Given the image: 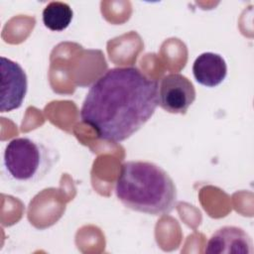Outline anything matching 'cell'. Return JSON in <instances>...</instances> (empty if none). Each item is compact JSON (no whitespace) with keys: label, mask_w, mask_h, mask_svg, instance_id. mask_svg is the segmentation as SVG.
<instances>
[{"label":"cell","mask_w":254,"mask_h":254,"mask_svg":"<svg viewBox=\"0 0 254 254\" xmlns=\"http://www.w3.org/2000/svg\"><path fill=\"white\" fill-rule=\"evenodd\" d=\"M157 106L156 80L135 66L113 67L89 87L80 108V118L99 139L120 143L139 131Z\"/></svg>","instance_id":"1"},{"label":"cell","mask_w":254,"mask_h":254,"mask_svg":"<svg viewBox=\"0 0 254 254\" xmlns=\"http://www.w3.org/2000/svg\"><path fill=\"white\" fill-rule=\"evenodd\" d=\"M115 194L125 207L156 216L171 213L178 198L170 175L159 165L141 160L121 165Z\"/></svg>","instance_id":"2"},{"label":"cell","mask_w":254,"mask_h":254,"mask_svg":"<svg viewBox=\"0 0 254 254\" xmlns=\"http://www.w3.org/2000/svg\"><path fill=\"white\" fill-rule=\"evenodd\" d=\"M54 164V153L44 143L27 136L12 139L3 153L6 176L20 186L40 182L50 173Z\"/></svg>","instance_id":"3"},{"label":"cell","mask_w":254,"mask_h":254,"mask_svg":"<svg viewBox=\"0 0 254 254\" xmlns=\"http://www.w3.org/2000/svg\"><path fill=\"white\" fill-rule=\"evenodd\" d=\"M196 97L192 82L184 74L165 75L158 85V105L173 114H186Z\"/></svg>","instance_id":"4"},{"label":"cell","mask_w":254,"mask_h":254,"mask_svg":"<svg viewBox=\"0 0 254 254\" xmlns=\"http://www.w3.org/2000/svg\"><path fill=\"white\" fill-rule=\"evenodd\" d=\"M0 111L10 112L21 107L28 90V78L24 68L16 62L1 57Z\"/></svg>","instance_id":"5"},{"label":"cell","mask_w":254,"mask_h":254,"mask_svg":"<svg viewBox=\"0 0 254 254\" xmlns=\"http://www.w3.org/2000/svg\"><path fill=\"white\" fill-rule=\"evenodd\" d=\"M204 252L210 254H252L253 242L243 228L226 225L212 233L206 242Z\"/></svg>","instance_id":"6"},{"label":"cell","mask_w":254,"mask_h":254,"mask_svg":"<svg viewBox=\"0 0 254 254\" xmlns=\"http://www.w3.org/2000/svg\"><path fill=\"white\" fill-rule=\"evenodd\" d=\"M192 73L199 84L205 87H215L225 79L227 64L219 54L205 52L194 60Z\"/></svg>","instance_id":"7"},{"label":"cell","mask_w":254,"mask_h":254,"mask_svg":"<svg viewBox=\"0 0 254 254\" xmlns=\"http://www.w3.org/2000/svg\"><path fill=\"white\" fill-rule=\"evenodd\" d=\"M73 17L70 6L62 1H52L43 10V23L46 28L54 32L65 30Z\"/></svg>","instance_id":"8"}]
</instances>
